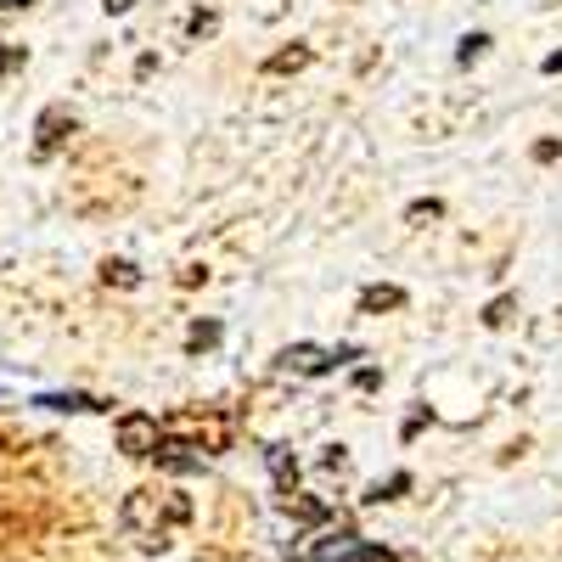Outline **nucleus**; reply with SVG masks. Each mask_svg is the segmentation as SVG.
Returning a JSON list of instances; mask_svg holds the SVG:
<instances>
[{"label":"nucleus","instance_id":"f257e3e1","mask_svg":"<svg viewBox=\"0 0 562 562\" xmlns=\"http://www.w3.org/2000/svg\"><path fill=\"white\" fill-rule=\"evenodd\" d=\"M186 524H192V501L175 495V490H135L124 501V529L147 551H169L175 529H186Z\"/></svg>","mask_w":562,"mask_h":562},{"label":"nucleus","instance_id":"f03ea898","mask_svg":"<svg viewBox=\"0 0 562 562\" xmlns=\"http://www.w3.org/2000/svg\"><path fill=\"white\" fill-rule=\"evenodd\" d=\"M344 360H355L349 344H344V349H315V344L281 349V371H304V378H321V371H333V366H344Z\"/></svg>","mask_w":562,"mask_h":562},{"label":"nucleus","instance_id":"7ed1b4c3","mask_svg":"<svg viewBox=\"0 0 562 562\" xmlns=\"http://www.w3.org/2000/svg\"><path fill=\"white\" fill-rule=\"evenodd\" d=\"M158 445H164L158 416H147V411L119 416V450H130V456H158Z\"/></svg>","mask_w":562,"mask_h":562},{"label":"nucleus","instance_id":"20e7f679","mask_svg":"<svg viewBox=\"0 0 562 562\" xmlns=\"http://www.w3.org/2000/svg\"><path fill=\"white\" fill-rule=\"evenodd\" d=\"M74 130H79V119H74L68 108H45V113H40V130H34V135H40V140H34V153H40V158H52Z\"/></svg>","mask_w":562,"mask_h":562},{"label":"nucleus","instance_id":"39448f33","mask_svg":"<svg viewBox=\"0 0 562 562\" xmlns=\"http://www.w3.org/2000/svg\"><path fill=\"white\" fill-rule=\"evenodd\" d=\"M153 461H158V467H169V473H198V467H203V456H198L192 445H180V439H164Z\"/></svg>","mask_w":562,"mask_h":562},{"label":"nucleus","instance_id":"423d86ee","mask_svg":"<svg viewBox=\"0 0 562 562\" xmlns=\"http://www.w3.org/2000/svg\"><path fill=\"white\" fill-rule=\"evenodd\" d=\"M355 546H360V540H355L349 529H338V535H321V546H315L310 557H315V562H344Z\"/></svg>","mask_w":562,"mask_h":562},{"label":"nucleus","instance_id":"0eeeda50","mask_svg":"<svg viewBox=\"0 0 562 562\" xmlns=\"http://www.w3.org/2000/svg\"><path fill=\"white\" fill-rule=\"evenodd\" d=\"M265 456H270V473H276V484H281V495H293V484H299V461H293L288 450H281V445H270Z\"/></svg>","mask_w":562,"mask_h":562},{"label":"nucleus","instance_id":"6e6552de","mask_svg":"<svg viewBox=\"0 0 562 562\" xmlns=\"http://www.w3.org/2000/svg\"><path fill=\"white\" fill-rule=\"evenodd\" d=\"M400 304H405V293L389 288V281H383V288H366V293H360V310H366V315H383V310H400Z\"/></svg>","mask_w":562,"mask_h":562},{"label":"nucleus","instance_id":"1a4fd4ad","mask_svg":"<svg viewBox=\"0 0 562 562\" xmlns=\"http://www.w3.org/2000/svg\"><path fill=\"white\" fill-rule=\"evenodd\" d=\"M310 63V45H288V52H276L270 63H265V74H299Z\"/></svg>","mask_w":562,"mask_h":562},{"label":"nucleus","instance_id":"9d476101","mask_svg":"<svg viewBox=\"0 0 562 562\" xmlns=\"http://www.w3.org/2000/svg\"><path fill=\"white\" fill-rule=\"evenodd\" d=\"M102 281H108V288H140V270L130 259H108L102 265Z\"/></svg>","mask_w":562,"mask_h":562},{"label":"nucleus","instance_id":"9b49d317","mask_svg":"<svg viewBox=\"0 0 562 562\" xmlns=\"http://www.w3.org/2000/svg\"><path fill=\"white\" fill-rule=\"evenodd\" d=\"M40 405H52V411H108L102 400H90V394H45Z\"/></svg>","mask_w":562,"mask_h":562},{"label":"nucleus","instance_id":"f8f14e48","mask_svg":"<svg viewBox=\"0 0 562 562\" xmlns=\"http://www.w3.org/2000/svg\"><path fill=\"white\" fill-rule=\"evenodd\" d=\"M344 562H400V557H394L389 546H371V540H360V546H355Z\"/></svg>","mask_w":562,"mask_h":562},{"label":"nucleus","instance_id":"ddd939ff","mask_svg":"<svg viewBox=\"0 0 562 562\" xmlns=\"http://www.w3.org/2000/svg\"><path fill=\"white\" fill-rule=\"evenodd\" d=\"M439 214H445V203H439V198H416V203L405 209V220H411V225H422V220H439Z\"/></svg>","mask_w":562,"mask_h":562},{"label":"nucleus","instance_id":"4468645a","mask_svg":"<svg viewBox=\"0 0 562 562\" xmlns=\"http://www.w3.org/2000/svg\"><path fill=\"white\" fill-rule=\"evenodd\" d=\"M405 490H411V473H394V479H389V484H378V490H371V495H366V501H400V495H405Z\"/></svg>","mask_w":562,"mask_h":562},{"label":"nucleus","instance_id":"2eb2a0df","mask_svg":"<svg viewBox=\"0 0 562 562\" xmlns=\"http://www.w3.org/2000/svg\"><path fill=\"white\" fill-rule=\"evenodd\" d=\"M484 45H490V34H467V40H461V52H456V63H461V68H467V63H479V57H484Z\"/></svg>","mask_w":562,"mask_h":562},{"label":"nucleus","instance_id":"dca6fc26","mask_svg":"<svg viewBox=\"0 0 562 562\" xmlns=\"http://www.w3.org/2000/svg\"><path fill=\"white\" fill-rule=\"evenodd\" d=\"M209 344H220V326L214 321H198L192 326V349H209Z\"/></svg>","mask_w":562,"mask_h":562},{"label":"nucleus","instance_id":"f3484780","mask_svg":"<svg viewBox=\"0 0 562 562\" xmlns=\"http://www.w3.org/2000/svg\"><path fill=\"white\" fill-rule=\"evenodd\" d=\"M214 29H220V18H214V12H198L192 23H186V34H192V40H203V34H214Z\"/></svg>","mask_w":562,"mask_h":562},{"label":"nucleus","instance_id":"a211bd4d","mask_svg":"<svg viewBox=\"0 0 562 562\" xmlns=\"http://www.w3.org/2000/svg\"><path fill=\"white\" fill-rule=\"evenodd\" d=\"M512 321V299H495L490 310H484V326H506Z\"/></svg>","mask_w":562,"mask_h":562},{"label":"nucleus","instance_id":"6ab92c4d","mask_svg":"<svg viewBox=\"0 0 562 562\" xmlns=\"http://www.w3.org/2000/svg\"><path fill=\"white\" fill-rule=\"evenodd\" d=\"M18 63H23V52H18V45H0V79H7Z\"/></svg>","mask_w":562,"mask_h":562},{"label":"nucleus","instance_id":"aec40b11","mask_svg":"<svg viewBox=\"0 0 562 562\" xmlns=\"http://www.w3.org/2000/svg\"><path fill=\"white\" fill-rule=\"evenodd\" d=\"M557 153H562V140H540V147H535V158H540V164H551Z\"/></svg>","mask_w":562,"mask_h":562},{"label":"nucleus","instance_id":"412c9836","mask_svg":"<svg viewBox=\"0 0 562 562\" xmlns=\"http://www.w3.org/2000/svg\"><path fill=\"white\" fill-rule=\"evenodd\" d=\"M540 68H546V74H562V52H551V57H546Z\"/></svg>","mask_w":562,"mask_h":562},{"label":"nucleus","instance_id":"4be33fe9","mask_svg":"<svg viewBox=\"0 0 562 562\" xmlns=\"http://www.w3.org/2000/svg\"><path fill=\"white\" fill-rule=\"evenodd\" d=\"M102 7H108V12H130V7H135V0H102Z\"/></svg>","mask_w":562,"mask_h":562},{"label":"nucleus","instance_id":"5701e85b","mask_svg":"<svg viewBox=\"0 0 562 562\" xmlns=\"http://www.w3.org/2000/svg\"><path fill=\"white\" fill-rule=\"evenodd\" d=\"M0 7H7V12H23V7H34V0H0Z\"/></svg>","mask_w":562,"mask_h":562}]
</instances>
